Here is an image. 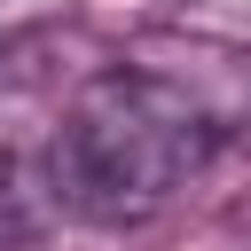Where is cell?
<instances>
[{
    "label": "cell",
    "instance_id": "1",
    "mask_svg": "<svg viewBox=\"0 0 251 251\" xmlns=\"http://www.w3.org/2000/svg\"><path fill=\"white\" fill-rule=\"evenodd\" d=\"M212 149H220V126L188 86H173L157 71H102L71 102L47 165H55L63 212H78L94 227H133V220L165 212L212 165Z\"/></svg>",
    "mask_w": 251,
    "mask_h": 251
},
{
    "label": "cell",
    "instance_id": "2",
    "mask_svg": "<svg viewBox=\"0 0 251 251\" xmlns=\"http://www.w3.org/2000/svg\"><path fill=\"white\" fill-rule=\"evenodd\" d=\"M31 235V188H24V165L0 149V251Z\"/></svg>",
    "mask_w": 251,
    "mask_h": 251
}]
</instances>
